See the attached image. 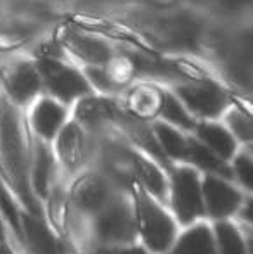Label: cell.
Instances as JSON below:
<instances>
[{"instance_id":"9c48e42d","label":"cell","mask_w":253,"mask_h":254,"mask_svg":"<svg viewBox=\"0 0 253 254\" xmlns=\"http://www.w3.org/2000/svg\"><path fill=\"white\" fill-rule=\"evenodd\" d=\"M203 199L206 201L210 214L222 218L233 214L241 204V194L227 182L215 175H208L203 184Z\"/></svg>"},{"instance_id":"d4e9b609","label":"cell","mask_w":253,"mask_h":254,"mask_svg":"<svg viewBox=\"0 0 253 254\" xmlns=\"http://www.w3.org/2000/svg\"><path fill=\"white\" fill-rule=\"evenodd\" d=\"M0 254H12L10 248L5 244V242H0Z\"/></svg>"},{"instance_id":"2e32d148","label":"cell","mask_w":253,"mask_h":254,"mask_svg":"<svg viewBox=\"0 0 253 254\" xmlns=\"http://www.w3.org/2000/svg\"><path fill=\"white\" fill-rule=\"evenodd\" d=\"M170 254H215V241L212 230L203 223L189 228L177 241Z\"/></svg>"},{"instance_id":"7a4b0ae2","label":"cell","mask_w":253,"mask_h":254,"mask_svg":"<svg viewBox=\"0 0 253 254\" xmlns=\"http://www.w3.org/2000/svg\"><path fill=\"white\" fill-rule=\"evenodd\" d=\"M38 73L44 83V94L71 107L87 95H92L90 83L84 69L68 57L61 56H33Z\"/></svg>"},{"instance_id":"7c38bea8","label":"cell","mask_w":253,"mask_h":254,"mask_svg":"<svg viewBox=\"0 0 253 254\" xmlns=\"http://www.w3.org/2000/svg\"><path fill=\"white\" fill-rule=\"evenodd\" d=\"M156 116L160 118V121L172 125V127L179 128L182 131H194L199 123L170 88L160 90V106Z\"/></svg>"},{"instance_id":"5bb4252c","label":"cell","mask_w":253,"mask_h":254,"mask_svg":"<svg viewBox=\"0 0 253 254\" xmlns=\"http://www.w3.org/2000/svg\"><path fill=\"white\" fill-rule=\"evenodd\" d=\"M56 149L61 157V161L68 168H75L84 161L85 142L82 125L77 121H68L64 128L56 137Z\"/></svg>"},{"instance_id":"52a82bcc","label":"cell","mask_w":253,"mask_h":254,"mask_svg":"<svg viewBox=\"0 0 253 254\" xmlns=\"http://www.w3.org/2000/svg\"><path fill=\"white\" fill-rule=\"evenodd\" d=\"M172 206L182 223L203 214V189L198 173L191 168H177L172 178Z\"/></svg>"},{"instance_id":"5b68a950","label":"cell","mask_w":253,"mask_h":254,"mask_svg":"<svg viewBox=\"0 0 253 254\" xmlns=\"http://www.w3.org/2000/svg\"><path fill=\"white\" fill-rule=\"evenodd\" d=\"M61 45L68 59L80 67L109 66L122 56L109 38L78 28H71L63 35Z\"/></svg>"},{"instance_id":"d6986e66","label":"cell","mask_w":253,"mask_h":254,"mask_svg":"<svg viewBox=\"0 0 253 254\" xmlns=\"http://www.w3.org/2000/svg\"><path fill=\"white\" fill-rule=\"evenodd\" d=\"M132 163H134L135 173L139 175L146 190L158 199L165 197L167 184L162 171L158 170V166L155 163H151L149 159H146V157L139 156V154H132Z\"/></svg>"},{"instance_id":"7402d4cb","label":"cell","mask_w":253,"mask_h":254,"mask_svg":"<svg viewBox=\"0 0 253 254\" xmlns=\"http://www.w3.org/2000/svg\"><path fill=\"white\" fill-rule=\"evenodd\" d=\"M215 232L220 254H247V246L243 242V237L231 223L222 221L217 225Z\"/></svg>"},{"instance_id":"83f0119b","label":"cell","mask_w":253,"mask_h":254,"mask_svg":"<svg viewBox=\"0 0 253 254\" xmlns=\"http://www.w3.org/2000/svg\"><path fill=\"white\" fill-rule=\"evenodd\" d=\"M132 254H148V253H146V251H142V249H137V251H134Z\"/></svg>"},{"instance_id":"f546056e","label":"cell","mask_w":253,"mask_h":254,"mask_svg":"<svg viewBox=\"0 0 253 254\" xmlns=\"http://www.w3.org/2000/svg\"><path fill=\"white\" fill-rule=\"evenodd\" d=\"M250 151H252V154H253V145H250Z\"/></svg>"},{"instance_id":"cb8c5ba5","label":"cell","mask_w":253,"mask_h":254,"mask_svg":"<svg viewBox=\"0 0 253 254\" xmlns=\"http://www.w3.org/2000/svg\"><path fill=\"white\" fill-rule=\"evenodd\" d=\"M241 216H243L248 223L253 225V199H250V201L245 204V209L241 211Z\"/></svg>"},{"instance_id":"9a60e30c","label":"cell","mask_w":253,"mask_h":254,"mask_svg":"<svg viewBox=\"0 0 253 254\" xmlns=\"http://www.w3.org/2000/svg\"><path fill=\"white\" fill-rule=\"evenodd\" d=\"M153 131H155V137L165 156L172 157V159H187L189 137H186L182 130L163 123V121H155Z\"/></svg>"},{"instance_id":"277c9868","label":"cell","mask_w":253,"mask_h":254,"mask_svg":"<svg viewBox=\"0 0 253 254\" xmlns=\"http://www.w3.org/2000/svg\"><path fill=\"white\" fill-rule=\"evenodd\" d=\"M3 97L17 109H28L40 95L44 83L33 57H14L2 69Z\"/></svg>"},{"instance_id":"4316f807","label":"cell","mask_w":253,"mask_h":254,"mask_svg":"<svg viewBox=\"0 0 253 254\" xmlns=\"http://www.w3.org/2000/svg\"><path fill=\"white\" fill-rule=\"evenodd\" d=\"M104 254H132L130 251H109V253H104Z\"/></svg>"},{"instance_id":"44dd1931","label":"cell","mask_w":253,"mask_h":254,"mask_svg":"<svg viewBox=\"0 0 253 254\" xmlns=\"http://www.w3.org/2000/svg\"><path fill=\"white\" fill-rule=\"evenodd\" d=\"M52 175V156L44 145V142H38L35 145L33 152V189L37 194H47L49 180Z\"/></svg>"},{"instance_id":"6da1fadb","label":"cell","mask_w":253,"mask_h":254,"mask_svg":"<svg viewBox=\"0 0 253 254\" xmlns=\"http://www.w3.org/2000/svg\"><path fill=\"white\" fill-rule=\"evenodd\" d=\"M0 157L7 173L12 178L14 185H17V192L30 207V211L37 213V202L30 197V184H28V157L24 147L23 123H21L19 109L12 106L5 97L0 99Z\"/></svg>"},{"instance_id":"30bf717a","label":"cell","mask_w":253,"mask_h":254,"mask_svg":"<svg viewBox=\"0 0 253 254\" xmlns=\"http://www.w3.org/2000/svg\"><path fill=\"white\" fill-rule=\"evenodd\" d=\"M196 137L201 144H205L212 152H215L220 159L227 161L236 156L238 140L226 123L219 121H199L194 130Z\"/></svg>"},{"instance_id":"ba28073f","label":"cell","mask_w":253,"mask_h":254,"mask_svg":"<svg viewBox=\"0 0 253 254\" xmlns=\"http://www.w3.org/2000/svg\"><path fill=\"white\" fill-rule=\"evenodd\" d=\"M70 107L49 95H40L28 107V123L40 140H56L68 123Z\"/></svg>"},{"instance_id":"3957f363","label":"cell","mask_w":253,"mask_h":254,"mask_svg":"<svg viewBox=\"0 0 253 254\" xmlns=\"http://www.w3.org/2000/svg\"><path fill=\"white\" fill-rule=\"evenodd\" d=\"M169 88L198 121H217L224 118L233 104V97L226 87L210 78H186L172 83Z\"/></svg>"},{"instance_id":"484cf974","label":"cell","mask_w":253,"mask_h":254,"mask_svg":"<svg viewBox=\"0 0 253 254\" xmlns=\"http://www.w3.org/2000/svg\"><path fill=\"white\" fill-rule=\"evenodd\" d=\"M3 237H5V232H3V225L0 221V242H3Z\"/></svg>"},{"instance_id":"8fae6325","label":"cell","mask_w":253,"mask_h":254,"mask_svg":"<svg viewBox=\"0 0 253 254\" xmlns=\"http://www.w3.org/2000/svg\"><path fill=\"white\" fill-rule=\"evenodd\" d=\"M99 235L106 241H130L135 234V225L127 206H116L106 209L97 223Z\"/></svg>"},{"instance_id":"ac0fdd59","label":"cell","mask_w":253,"mask_h":254,"mask_svg":"<svg viewBox=\"0 0 253 254\" xmlns=\"http://www.w3.org/2000/svg\"><path fill=\"white\" fill-rule=\"evenodd\" d=\"M224 123L236 137V140L253 145V111L241 104L234 102L224 114Z\"/></svg>"},{"instance_id":"603a6c76","label":"cell","mask_w":253,"mask_h":254,"mask_svg":"<svg viewBox=\"0 0 253 254\" xmlns=\"http://www.w3.org/2000/svg\"><path fill=\"white\" fill-rule=\"evenodd\" d=\"M234 171H236L241 184L253 190V154H238L234 159Z\"/></svg>"},{"instance_id":"ffe728a7","label":"cell","mask_w":253,"mask_h":254,"mask_svg":"<svg viewBox=\"0 0 253 254\" xmlns=\"http://www.w3.org/2000/svg\"><path fill=\"white\" fill-rule=\"evenodd\" d=\"M75 199H77V202L84 209H101L106 204V201H108V189H106L104 182L90 178V180H85L78 185Z\"/></svg>"},{"instance_id":"f1b7e54d","label":"cell","mask_w":253,"mask_h":254,"mask_svg":"<svg viewBox=\"0 0 253 254\" xmlns=\"http://www.w3.org/2000/svg\"><path fill=\"white\" fill-rule=\"evenodd\" d=\"M248 246H250V254H253V237L250 239V244Z\"/></svg>"},{"instance_id":"8992f818","label":"cell","mask_w":253,"mask_h":254,"mask_svg":"<svg viewBox=\"0 0 253 254\" xmlns=\"http://www.w3.org/2000/svg\"><path fill=\"white\" fill-rule=\"evenodd\" d=\"M137 211L142 237L151 251L163 253L175 237L173 220L144 190H137Z\"/></svg>"},{"instance_id":"4fadbf2b","label":"cell","mask_w":253,"mask_h":254,"mask_svg":"<svg viewBox=\"0 0 253 254\" xmlns=\"http://www.w3.org/2000/svg\"><path fill=\"white\" fill-rule=\"evenodd\" d=\"M21 228H23V235L26 237L28 244L35 254H64L63 246L54 237V234L37 216L24 214L21 218Z\"/></svg>"},{"instance_id":"e0dca14e","label":"cell","mask_w":253,"mask_h":254,"mask_svg":"<svg viewBox=\"0 0 253 254\" xmlns=\"http://www.w3.org/2000/svg\"><path fill=\"white\" fill-rule=\"evenodd\" d=\"M187 159L194 163L196 166L203 168V170L210 171L215 177H226L229 178L233 175L231 168L226 164V161L220 159L215 152H212L205 144H201L196 138H189V145H187Z\"/></svg>"}]
</instances>
